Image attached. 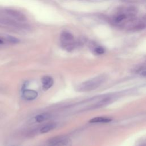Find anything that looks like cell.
Returning a JSON list of instances; mask_svg holds the SVG:
<instances>
[{
    "label": "cell",
    "instance_id": "cell-14",
    "mask_svg": "<svg viewBox=\"0 0 146 146\" xmlns=\"http://www.w3.org/2000/svg\"><path fill=\"white\" fill-rule=\"evenodd\" d=\"M140 146H146V144H142Z\"/></svg>",
    "mask_w": 146,
    "mask_h": 146
},
{
    "label": "cell",
    "instance_id": "cell-12",
    "mask_svg": "<svg viewBox=\"0 0 146 146\" xmlns=\"http://www.w3.org/2000/svg\"><path fill=\"white\" fill-rule=\"evenodd\" d=\"M125 18V15L124 14H120L115 18V20L116 22H121V21H123Z\"/></svg>",
    "mask_w": 146,
    "mask_h": 146
},
{
    "label": "cell",
    "instance_id": "cell-1",
    "mask_svg": "<svg viewBox=\"0 0 146 146\" xmlns=\"http://www.w3.org/2000/svg\"><path fill=\"white\" fill-rule=\"evenodd\" d=\"M106 80V76L104 75H98L88 80L83 82L76 87V90L79 92L91 91L98 88Z\"/></svg>",
    "mask_w": 146,
    "mask_h": 146
},
{
    "label": "cell",
    "instance_id": "cell-8",
    "mask_svg": "<svg viewBox=\"0 0 146 146\" xmlns=\"http://www.w3.org/2000/svg\"><path fill=\"white\" fill-rule=\"evenodd\" d=\"M56 127V124L55 123H48L41 128V129H40V132L41 133H45L48 132L51 130H53L54 129H55Z\"/></svg>",
    "mask_w": 146,
    "mask_h": 146
},
{
    "label": "cell",
    "instance_id": "cell-6",
    "mask_svg": "<svg viewBox=\"0 0 146 146\" xmlns=\"http://www.w3.org/2000/svg\"><path fill=\"white\" fill-rule=\"evenodd\" d=\"M51 116L48 113H43L36 115L33 118V122L34 123H42L46 120H49Z\"/></svg>",
    "mask_w": 146,
    "mask_h": 146
},
{
    "label": "cell",
    "instance_id": "cell-11",
    "mask_svg": "<svg viewBox=\"0 0 146 146\" xmlns=\"http://www.w3.org/2000/svg\"><path fill=\"white\" fill-rule=\"evenodd\" d=\"M139 75L142 77H146V67H142L138 71Z\"/></svg>",
    "mask_w": 146,
    "mask_h": 146
},
{
    "label": "cell",
    "instance_id": "cell-4",
    "mask_svg": "<svg viewBox=\"0 0 146 146\" xmlns=\"http://www.w3.org/2000/svg\"><path fill=\"white\" fill-rule=\"evenodd\" d=\"M38 96V93L36 91L26 88L22 91V97L26 100H33Z\"/></svg>",
    "mask_w": 146,
    "mask_h": 146
},
{
    "label": "cell",
    "instance_id": "cell-7",
    "mask_svg": "<svg viewBox=\"0 0 146 146\" xmlns=\"http://www.w3.org/2000/svg\"><path fill=\"white\" fill-rule=\"evenodd\" d=\"M112 121V119L107 117L98 116L94 117L89 120L90 123H106Z\"/></svg>",
    "mask_w": 146,
    "mask_h": 146
},
{
    "label": "cell",
    "instance_id": "cell-3",
    "mask_svg": "<svg viewBox=\"0 0 146 146\" xmlns=\"http://www.w3.org/2000/svg\"><path fill=\"white\" fill-rule=\"evenodd\" d=\"M71 139L66 135H59L49 139L47 141V146H71Z\"/></svg>",
    "mask_w": 146,
    "mask_h": 146
},
{
    "label": "cell",
    "instance_id": "cell-5",
    "mask_svg": "<svg viewBox=\"0 0 146 146\" xmlns=\"http://www.w3.org/2000/svg\"><path fill=\"white\" fill-rule=\"evenodd\" d=\"M42 88L44 91H47L49 90L54 84V79L50 75H44L42 76L41 79Z\"/></svg>",
    "mask_w": 146,
    "mask_h": 146
},
{
    "label": "cell",
    "instance_id": "cell-2",
    "mask_svg": "<svg viewBox=\"0 0 146 146\" xmlns=\"http://www.w3.org/2000/svg\"><path fill=\"white\" fill-rule=\"evenodd\" d=\"M60 40L62 47L67 51H71L75 47L74 36L69 31H63L61 33Z\"/></svg>",
    "mask_w": 146,
    "mask_h": 146
},
{
    "label": "cell",
    "instance_id": "cell-9",
    "mask_svg": "<svg viewBox=\"0 0 146 146\" xmlns=\"http://www.w3.org/2000/svg\"><path fill=\"white\" fill-rule=\"evenodd\" d=\"M6 39L9 42L13 43H17L19 42V40L17 38L13 36H6Z\"/></svg>",
    "mask_w": 146,
    "mask_h": 146
},
{
    "label": "cell",
    "instance_id": "cell-13",
    "mask_svg": "<svg viewBox=\"0 0 146 146\" xmlns=\"http://www.w3.org/2000/svg\"><path fill=\"white\" fill-rule=\"evenodd\" d=\"M3 40H1V39H0V44H3Z\"/></svg>",
    "mask_w": 146,
    "mask_h": 146
},
{
    "label": "cell",
    "instance_id": "cell-10",
    "mask_svg": "<svg viewBox=\"0 0 146 146\" xmlns=\"http://www.w3.org/2000/svg\"><path fill=\"white\" fill-rule=\"evenodd\" d=\"M94 51H95V52L96 54H99V55H101V54H104L105 50H104V49L102 47L98 46V47H96L94 49Z\"/></svg>",
    "mask_w": 146,
    "mask_h": 146
}]
</instances>
